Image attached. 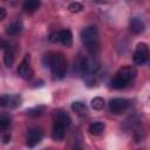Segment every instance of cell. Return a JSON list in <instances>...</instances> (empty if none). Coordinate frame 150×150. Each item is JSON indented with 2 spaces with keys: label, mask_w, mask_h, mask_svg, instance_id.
<instances>
[{
  "label": "cell",
  "mask_w": 150,
  "mask_h": 150,
  "mask_svg": "<svg viewBox=\"0 0 150 150\" xmlns=\"http://www.w3.org/2000/svg\"><path fill=\"white\" fill-rule=\"evenodd\" d=\"M42 63L46 67L50 68L54 80H61L66 76L67 60L61 53H53V52L47 53L42 59Z\"/></svg>",
  "instance_id": "obj_1"
},
{
  "label": "cell",
  "mask_w": 150,
  "mask_h": 150,
  "mask_svg": "<svg viewBox=\"0 0 150 150\" xmlns=\"http://www.w3.org/2000/svg\"><path fill=\"white\" fill-rule=\"evenodd\" d=\"M137 75V70L135 67L125 66L118 69V71L115 74V76L110 81V87L114 89H122L124 88L135 76Z\"/></svg>",
  "instance_id": "obj_2"
},
{
  "label": "cell",
  "mask_w": 150,
  "mask_h": 150,
  "mask_svg": "<svg viewBox=\"0 0 150 150\" xmlns=\"http://www.w3.org/2000/svg\"><path fill=\"white\" fill-rule=\"evenodd\" d=\"M81 41L90 54L98 50V29L96 26H88L81 32Z\"/></svg>",
  "instance_id": "obj_3"
},
{
  "label": "cell",
  "mask_w": 150,
  "mask_h": 150,
  "mask_svg": "<svg viewBox=\"0 0 150 150\" xmlns=\"http://www.w3.org/2000/svg\"><path fill=\"white\" fill-rule=\"evenodd\" d=\"M77 68L81 70V73L84 74H96V71L100 69V62L94 56H86L81 57L77 62Z\"/></svg>",
  "instance_id": "obj_4"
},
{
  "label": "cell",
  "mask_w": 150,
  "mask_h": 150,
  "mask_svg": "<svg viewBox=\"0 0 150 150\" xmlns=\"http://www.w3.org/2000/svg\"><path fill=\"white\" fill-rule=\"evenodd\" d=\"M43 138V131L41 128L34 127L30 128L27 131V139H26V145L28 148H34L36 146Z\"/></svg>",
  "instance_id": "obj_5"
},
{
  "label": "cell",
  "mask_w": 150,
  "mask_h": 150,
  "mask_svg": "<svg viewBox=\"0 0 150 150\" xmlns=\"http://www.w3.org/2000/svg\"><path fill=\"white\" fill-rule=\"evenodd\" d=\"M148 56H149V48L148 45L144 42H141L137 45L136 50L134 53V62L137 66H142L148 61Z\"/></svg>",
  "instance_id": "obj_6"
},
{
  "label": "cell",
  "mask_w": 150,
  "mask_h": 150,
  "mask_svg": "<svg viewBox=\"0 0 150 150\" xmlns=\"http://www.w3.org/2000/svg\"><path fill=\"white\" fill-rule=\"evenodd\" d=\"M29 60H30V55L29 54H26L23 61L19 64L18 70H16L18 71V75L21 79H23V80H29L34 75V71H33V69H32V67L29 64Z\"/></svg>",
  "instance_id": "obj_7"
},
{
  "label": "cell",
  "mask_w": 150,
  "mask_h": 150,
  "mask_svg": "<svg viewBox=\"0 0 150 150\" xmlns=\"http://www.w3.org/2000/svg\"><path fill=\"white\" fill-rule=\"evenodd\" d=\"M22 98L20 95H9L4 94L0 96V107L2 108H16L21 104Z\"/></svg>",
  "instance_id": "obj_8"
},
{
  "label": "cell",
  "mask_w": 150,
  "mask_h": 150,
  "mask_svg": "<svg viewBox=\"0 0 150 150\" xmlns=\"http://www.w3.org/2000/svg\"><path fill=\"white\" fill-rule=\"evenodd\" d=\"M129 107V101L123 97H116L110 100L109 102V110L112 114H121Z\"/></svg>",
  "instance_id": "obj_9"
},
{
  "label": "cell",
  "mask_w": 150,
  "mask_h": 150,
  "mask_svg": "<svg viewBox=\"0 0 150 150\" xmlns=\"http://www.w3.org/2000/svg\"><path fill=\"white\" fill-rule=\"evenodd\" d=\"M59 42H61L66 47H71L73 45V34L69 29L59 30Z\"/></svg>",
  "instance_id": "obj_10"
},
{
  "label": "cell",
  "mask_w": 150,
  "mask_h": 150,
  "mask_svg": "<svg viewBox=\"0 0 150 150\" xmlns=\"http://www.w3.org/2000/svg\"><path fill=\"white\" fill-rule=\"evenodd\" d=\"M129 28L134 34H141L144 32L145 26H144V22L142 20H139L137 18H132L129 21Z\"/></svg>",
  "instance_id": "obj_11"
},
{
  "label": "cell",
  "mask_w": 150,
  "mask_h": 150,
  "mask_svg": "<svg viewBox=\"0 0 150 150\" xmlns=\"http://www.w3.org/2000/svg\"><path fill=\"white\" fill-rule=\"evenodd\" d=\"M64 130H66V128L63 125L55 122L53 125V129H52V138L54 141H57V142L62 141L64 138Z\"/></svg>",
  "instance_id": "obj_12"
},
{
  "label": "cell",
  "mask_w": 150,
  "mask_h": 150,
  "mask_svg": "<svg viewBox=\"0 0 150 150\" xmlns=\"http://www.w3.org/2000/svg\"><path fill=\"white\" fill-rule=\"evenodd\" d=\"M23 26H22V22L21 21H14L12 23H9L6 28V34L7 35H11V36H14V35H18L21 30H22Z\"/></svg>",
  "instance_id": "obj_13"
},
{
  "label": "cell",
  "mask_w": 150,
  "mask_h": 150,
  "mask_svg": "<svg viewBox=\"0 0 150 150\" xmlns=\"http://www.w3.org/2000/svg\"><path fill=\"white\" fill-rule=\"evenodd\" d=\"M55 122H57L59 124H61L64 128H67V127H69L71 124V118H70V116H69L68 112H66V111H59L57 115H56Z\"/></svg>",
  "instance_id": "obj_14"
},
{
  "label": "cell",
  "mask_w": 150,
  "mask_h": 150,
  "mask_svg": "<svg viewBox=\"0 0 150 150\" xmlns=\"http://www.w3.org/2000/svg\"><path fill=\"white\" fill-rule=\"evenodd\" d=\"M40 6H41V1H39V0H27V1L23 2L22 9H23L25 12H27V13H33V12H35Z\"/></svg>",
  "instance_id": "obj_15"
},
{
  "label": "cell",
  "mask_w": 150,
  "mask_h": 150,
  "mask_svg": "<svg viewBox=\"0 0 150 150\" xmlns=\"http://www.w3.org/2000/svg\"><path fill=\"white\" fill-rule=\"evenodd\" d=\"M47 107L43 105V104H39V105H35L33 108H29L26 110V114L30 117H38V116H41L45 111H46Z\"/></svg>",
  "instance_id": "obj_16"
},
{
  "label": "cell",
  "mask_w": 150,
  "mask_h": 150,
  "mask_svg": "<svg viewBox=\"0 0 150 150\" xmlns=\"http://www.w3.org/2000/svg\"><path fill=\"white\" fill-rule=\"evenodd\" d=\"M104 129H105V125H104L103 122H94V123H91V124L89 125V131H90V134L94 135V136L101 135V134L104 131Z\"/></svg>",
  "instance_id": "obj_17"
},
{
  "label": "cell",
  "mask_w": 150,
  "mask_h": 150,
  "mask_svg": "<svg viewBox=\"0 0 150 150\" xmlns=\"http://www.w3.org/2000/svg\"><path fill=\"white\" fill-rule=\"evenodd\" d=\"M71 109H73L77 115H80V116H84V115H87V112H88L87 105H86L84 103H82V102H79V101L71 103Z\"/></svg>",
  "instance_id": "obj_18"
},
{
  "label": "cell",
  "mask_w": 150,
  "mask_h": 150,
  "mask_svg": "<svg viewBox=\"0 0 150 150\" xmlns=\"http://www.w3.org/2000/svg\"><path fill=\"white\" fill-rule=\"evenodd\" d=\"M13 62H14V54H13V50L8 48L4 53V63L6 67H12Z\"/></svg>",
  "instance_id": "obj_19"
},
{
  "label": "cell",
  "mask_w": 150,
  "mask_h": 150,
  "mask_svg": "<svg viewBox=\"0 0 150 150\" xmlns=\"http://www.w3.org/2000/svg\"><path fill=\"white\" fill-rule=\"evenodd\" d=\"M91 108L94 110H102L104 108V100L100 96L97 97H94L91 100Z\"/></svg>",
  "instance_id": "obj_20"
},
{
  "label": "cell",
  "mask_w": 150,
  "mask_h": 150,
  "mask_svg": "<svg viewBox=\"0 0 150 150\" xmlns=\"http://www.w3.org/2000/svg\"><path fill=\"white\" fill-rule=\"evenodd\" d=\"M11 125V118L7 115H1L0 116V132H4L7 130V128Z\"/></svg>",
  "instance_id": "obj_21"
},
{
  "label": "cell",
  "mask_w": 150,
  "mask_h": 150,
  "mask_svg": "<svg viewBox=\"0 0 150 150\" xmlns=\"http://www.w3.org/2000/svg\"><path fill=\"white\" fill-rule=\"evenodd\" d=\"M68 9L71 12V13H79L83 9V5L81 2H77V1H74V2H70L68 5Z\"/></svg>",
  "instance_id": "obj_22"
},
{
  "label": "cell",
  "mask_w": 150,
  "mask_h": 150,
  "mask_svg": "<svg viewBox=\"0 0 150 150\" xmlns=\"http://www.w3.org/2000/svg\"><path fill=\"white\" fill-rule=\"evenodd\" d=\"M49 41L50 42H59V32H53L49 35Z\"/></svg>",
  "instance_id": "obj_23"
},
{
  "label": "cell",
  "mask_w": 150,
  "mask_h": 150,
  "mask_svg": "<svg viewBox=\"0 0 150 150\" xmlns=\"http://www.w3.org/2000/svg\"><path fill=\"white\" fill-rule=\"evenodd\" d=\"M6 16H7V11H6V8L0 7V21H2L4 19H6Z\"/></svg>",
  "instance_id": "obj_24"
},
{
  "label": "cell",
  "mask_w": 150,
  "mask_h": 150,
  "mask_svg": "<svg viewBox=\"0 0 150 150\" xmlns=\"http://www.w3.org/2000/svg\"><path fill=\"white\" fill-rule=\"evenodd\" d=\"M1 141H2L4 143H8V142L11 141V135H9V134H2V135H1Z\"/></svg>",
  "instance_id": "obj_25"
},
{
  "label": "cell",
  "mask_w": 150,
  "mask_h": 150,
  "mask_svg": "<svg viewBox=\"0 0 150 150\" xmlns=\"http://www.w3.org/2000/svg\"><path fill=\"white\" fill-rule=\"evenodd\" d=\"M74 150H82V149H81V148H75Z\"/></svg>",
  "instance_id": "obj_26"
}]
</instances>
